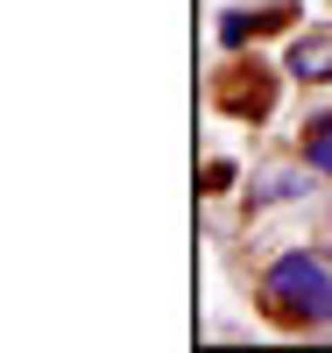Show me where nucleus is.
Returning <instances> with one entry per match:
<instances>
[{"instance_id":"1","label":"nucleus","mask_w":332,"mask_h":353,"mask_svg":"<svg viewBox=\"0 0 332 353\" xmlns=\"http://www.w3.org/2000/svg\"><path fill=\"white\" fill-rule=\"evenodd\" d=\"M268 304H276L283 318H297V325H332V269L311 254H283L276 269L262 276Z\"/></svg>"},{"instance_id":"4","label":"nucleus","mask_w":332,"mask_h":353,"mask_svg":"<svg viewBox=\"0 0 332 353\" xmlns=\"http://www.w3.org/2000/svg\"><path fill=\"white\" fill-rule=\"evenodd\" d=\"M262 198H297V176H262Z\"/></svg>"},{"instance_id":"3","label":"nucleus","mask_w":332,"mask_h":353,"mask_svg":"<svg viewBox=\"0 0 332 353\" xmlns=\"http://www.w3.org/2000/svg\"><path fill=\"white\" fill-rule=\"evenodd\" d=\"M304 156H311V170L332 176V113H318V121L304 128Z\"/></svg>"},{"instance_id":"2","label":"nucleus","mask_w":332,"mask_h":353,"mask_svg":"<svg viewBox=\"0 0 332 353\" xmlns=\"http://www.w3.org/2000/svg\"><path fill=\"white\" fill-rule=\"evenodd\" d=\"M290 71L311 78V85H325V78H332V36H304V43L290 50Z\"/></svg>"}]
</instances>
